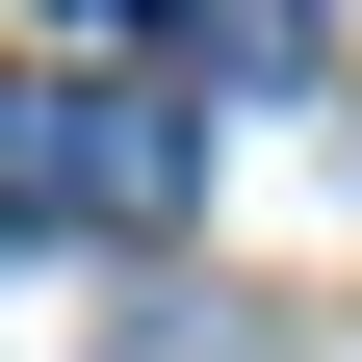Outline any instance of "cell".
Wrapping results in <instances>:
<instances>
[{"mask_svg":"<svg viewBox=\"0 0 362 362\" xmlns=\"http://www.w3.org/2000/svg\"><path fill=\"white\" fill-rule=\"evenodd\" d=\"M0 181H26V233H156V207H181V104H156V78H26Z\"/></svg>","mask_w":362,"mask_h":362,"instance_id":"6da1fadb","label":"cell"}]
</instances>
